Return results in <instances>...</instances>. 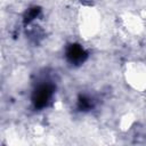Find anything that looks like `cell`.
<instances>
[{
  "label": "cell",
  "instance_id": "277c9868",
  "mask_svg": "<svg viewBox=\"0 0 146 146\" xmlns=\"http://www.w3.org/2000/svg\"><path fill=\"white\" fill-rule=\"evenodd\" d=\"M41 13V9L39 8V7H32V8H30V9H27L26 10V13H25V15H24V23L26 24H29V23H31L34 18H36L38 17V15Z\"/></svg>",
  "mask_w": 146,
  "mask_h": 146
},
{
  "label": "cell",
  "instance_id": "6da1fadb",
  "mask_svg": "<svg viewBox=\"0 0 146 146\" xmlns=\"http://www.w3.org/2000/svg\"><path fill=\"white\" fill-rule=\"evenodd\" d=\"M54 94V86L51 83H42L39 84L33 94H32V103L33 106L38 110H41L48 105Z\"/></svg>",
  "mask_w": 146,
  "mask_h": 146
},
{
  "label": "cell",
  "instance_id": "7a4b0ae2",
  "mask_svg": "<svg viewBox=\"0 0 146 146\" xmlns=\"http://www.w3.org/2000/svg\"><path fill=\"white\" fill-rule=\"evenodd\" d=\"M65 57L72 65H81L88 58V52L79 43H71L66 48Z\"/></svg>",
  "mask_w": 146,
  "mask_h": 146
},
{
  "label": "cell",
  "instance_id": "3957f363",
  "mask_svg": "<svg viewBox=\"0 0 146 146\" xmlns=\"http://www.w3.org/2000/svg\"><path fill=\"white\" fill-rule=\"evenodd\" d=\"M94 107V100L86 96V95H82L79 97V100H78V108L80 111H89Z\"/></svg>",
  "mask_w": 146,
  "mask_h": 146
}]
</instances>
